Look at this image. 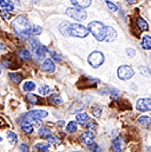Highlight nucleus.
<instances>
[{
	"instance_id": "nucleus-1",
	"label": "nucleus",
	"mask_w": 151,
	"mask_h": 152,
	"mask_svg": "<svg viewBox=\"0 0 151 152\" xmlns=\"http://www.w3.org/2000/svg\"><path fill=\"white\" fill-rule=\"evenodd\" d=\"M13 30L15 31V33L20 37L21 39H30L31 33V26L29 24V20L24 17V15H19L18 18H15V20H13L12 23Z\"/></svg>"
},
{
	"instance_id": "nucleus-2",
	"label": "nucleus",
	"mask_w": 151,
	"mask_h": 152,
	"mask_svg": "<svg viewBox=\"0 0 151 152\" xmlns=\"http://www.w3.org/2000/svg\"><path fill=\"white\" fill-rule=\"evenodd\" d=\"M89 31L93 34V37L97 39L98 41L105 40L106 36V26L102 24L100 21H92L89 24Z\"/></svg>"
},
{
	"instance_id": "nucleus-3",
	"label": "nucleus",
	"mask_w": 151,
	"mask_h": 152,
	"mask_svg": "<svg viewBox=\"0 0 151 152\" xmlns=\"http://www.w3.org/2000/svg\"><path fill=\"white\" fill-rule=\"evenodd\" d=\"M89 32H90L89 28H86L85 26H83L80 24H72V25H70V28H69L70 36L78 37V38H85L89 34Z\"/></svg>"
},
{
	"instance_id": "nucleus-4",
	"label": "nucleus",
	"mask_w": 151,
	"mask_h": 152,
	"mask_svg": "<svg viewBox=\"0 0 151 152\" xmlns=\"http://www.w3.org/2000/svg\"><path fill=\"white\" fill-rule=\"evenodd\" d=\"M66 14L69 17H71L72 19H76V20H84L86 17H87V13L85 10L80 8V7H70L66 10Z\"/></svg>"
},
{
	"instance_id": "nucleus-5",
	"label": "nucleus",
	"mask_w": 151,
	"mask_h": 152,
	"mask_svg": "<svg viewBox=\"0 0 151 152\" xmlns=\"http://www.w3.org/2000/svg\"><path fill=\"white\" fill-rule=\"evenodd\" d=\"M104 63V54L102 52L95 51L89 56V64L93 67H99Z\"/></svg>"
},
{
	"instance_id": "nucleus-6",
	"label": "nucleus",
	"mask_w": 151,
	"mask_h": 152,
	"mask_svg": "<svg viewBox=\"0 0 151 152\" xmlns=\"http://www.w3.org/2000/svg\"><path fill=\"white\" fill-rule=\"evenodd\" d=\"M30 45L34 52V54L37 56L38 59H43L45 58V48L40 45V42L38 41L37 39L34 38H30Z\"/></svg>"
},
{
	"instance_id": "nucleus-7",
	"label": "nucleus",
	"mask_w": 151,
	"mask_h": 152,
	"mask_svg": "<svg viewBox=\"0 0 151 152\" xmlns=\"http://www.w3.org/2000/svg\"><path fill=\"white\" fill-rule=\"evenodd\" d=\"M133 76V70L129 65H123L118 69V77L122 80H128Z\"/></svg>"
},
{
	"instance_id": "nucleus-8",
	"label": "nucleus",
	"mask_w": 151,
	"mask_h": 152,
	"mask_svg": "<svg viewBox=\"0 0 151 152\" xmlns=\"http://www.w3.org/2000/svg\"><path fill=\"white\" fill-rule=\"evenodd\" d=\"M137 110L138 111H151V98H142L137 102V105H136Z\"/></svg>"
},
{
	"instance_id": "nucleus-9",
	"label": "nucleus",
	"mask_w": 151,
	"mask_h": 152,
	"mask_svg": "<svg viewBox=\"0 0 151 152\" xmlns=\"http://www.w3.org/2000/svg\"><path fill=\"white\" fill-rule=\"evenodd\" d=\"M80 140H81V143H84L85 145L90 146V145H92L93 142H95V133H93L92 131H85V132L81 134Z\"/></svg>"
},
{
	"instance_id": "nucleus-10",
	"label": "nucleus",
	"mask_w": 151,
	"mask_h": 152,
	"mask_svg": "<svg viewBox=\"0 0 151 152\" xmlns=\"http://www.w3.org/2000/svg\"><path fill=\"white\" fill-rule=\"evenodd\" d=\"M47 112L44 111V110H33V111H30L29 113L25 115V118H31V119H41V118H45L47 117Z\"/></svg>"
},
{
	"instance_id": "nucleus-11",
	"label": "nucleus",
	"mask_w": 151,
	"mask_h": 152,
	"mask_svg": "<svg viewBox=\"0 0 151 152\" xmlns=\"http://www.w3.org/2000/svg\"><path fill=\"white\" fill-rule=\"evenodd\" d=\"M124 148V140L122 137H117L112 143V150L113 152H120Z\"/></svg>"
},
{
	"instance_id": "nucleus-12",
	"label": "nucleus",
	"mask_w": 151,
	"mask_h": 152,
	"mask_svg": "<svg viewBox=\"0 0 151 152\" xmlns=\"http://www.w3.org/2000/svg\"><path fill=\"white\" fill-rule=\"evenodd\" d=\"M41 67H43V70L45 72H53L56 70V66H54V64H53V61L51 59H45L43 65H41Z\"/></svg>"
},
{
	"instance_id": "nucleus-13",
	"label": "nucleus",
	"mask_w": 151,
	"mask_h": 152,
	"mask_svg": "<svg viewBox=\"0 0 151 152\" xmlns=\"http://www.w3.org/2000/svg\"><path fill=\"white\" fill-rule=\"evenodd\" d=\"M117 38V32H116V30L113 28V27H106V36H105V40L108 41V42H111L113 41L114 39Z\"/></svg>"
},
{
	"instance_id": "nucleus-14",
	"label": "nucleus",
	"mask_w": 151,
	"mask_h": 152,
	"mask_svg": "<svg viewBox=\"0 0 151 152\" xmlns=\"http://www.w3.org/2000/svg\"><path fill=\"white\" fill-rule=\"evenodd\" d=\"M21 130L25 132V133H27V134H30V133H32L33 132V125L29 121V120H23V123H21Z\"/></svg>"
},
{
	"instance_id": "nucleus-15",
	"label": "nucleus",
	"mask_w": 151,
	"mask_h": 152,
	"mask_svg": "<svg viewBox=\"0 0 151 152\" xmlns=\"http://www.w3.org/2000/svg\"><path fill=\"white\" fill-rule=\"evenodd\" d=\"M71 2L75 5V7H80V8H85L91 5V0H71Z\"/></svg>"
},
{
	"instance_id": "nucleus-16",
	"label": "nucleus",
	"mask_w": 151,
	"mask_h": 152,
	"mask_svg": "<svg viewBox=\"0 0 151 152\" xmlns=\"http://www.w3.org/2000/svg\"><path fill=\"white\" fill-rule=\"evenodd\" d=\"M0 7L5 8L6 11H13L14 10V5L12 4V1L10 0H0Z\"/></svg>"
},
{
	"instance_id": "nucleus-17",
	"label": "nucleus",
	"mask_w": 151,
	"mask_h": 152,
	"mask_svg": "<svg viewBox=\"0 0 151 152\" xmlns=\"http://www.w3.org/2000/svg\"><path fill=\"white\" fill-rule=\"evenodd\" d=\"M76 119H77V121H78L79 124H83V125H85V124L89 121V115H87L86 113H84V112H81V113L77 114Z\"/></svg>"
},
{
	"instance_id": "nucleus-18",
	"label": "nucleus",
	"mask_w": 151,
	"mask_h": 152,
	"mask_svg": "<svg viewBox=\"0 0 151 152\" xmlns=\"http://www.w3.org/2000/svg\"><path fill=\"white\" fill-rule=\"evenodd\" d=\"M138 123L143 126V127H149L151 124V118H149V117H139L138 118Z\"/></svg>"
},
{
	"instance_id": "nucleus-19",
	"label": "nucleus",
	"mask_w": 151,
	"mask_h": 152,
	"mask_svg": "<svg viewBox=\"0 0 151 152\" xmlns=\"http://www.w3.org/2000/svg\"><path fill=\"white\" fill-rule=\"evenodd\" d=\"M142 47L144 50H151V37L145 36L142 39Z\"/></svg>"
},
{
	"instance_id": "nucleus-20",
	"label": "nucleus",
	"mask_w": 151,
	"mask_h": 152,
	"mask_svg": "<svg viewBox=\"0 0 151 152\" xmlns=\"http://www.w3.org/2000/svg\"><path fill=\"white\" fill-rule=\"evenodd\" d=\"M69 28H70V24L66 23V21H63L62 25L59 26V30H60V32H62L64 36H70V33H69Z\"/></svg>"
},
{
	"instance_id": "nucleus-21",
	"label": "nucleus",
	"mask_w": 151,
	"mask_h": 152,
	"mask_svg": "<svg viewBox=\"0 0 151 152\" xmlns=\"http://www.w3.org/2000/svg\"><path fill=\"white\" fill-rule=\"evenodd\" d=\"M39 136L41 137V138H48L50 136H52L51 134V131H50V129H47V127H40V130H39Z\"/></svg>"
},
{
	"instance_id": "nucleus-22",
	"label": "nucleus",
	"mask_w": 151,
	"mask_h": 152,
	"mask_svg": "<svg viewBox=\"0 0 151 152\" xmlns=\"http://www.w3.org/2000/svg\"><path fill=\"white\" fill-rule=\"evenodd\" d=\"M26 99H27V102H29L30 104H32V105H36V104L39 103V98H38V96L32 94V93H29V94L26 96Z\"/></svg>"
},
{
	"instance_id": "nucleus-23",
	"label": "nucleus",
	"mask_w": 151,
	"mask_h": 152,
	"mask_svg": "<svg viewBox=\"0 0 151 152\" xmlns=\"http://www.w3.org/2000/svg\"><path fill=\"white\" fill-rule=\"evenodd\" d=\"M137 25H138V27H139L142 31H148V28H149V25H148L147 21H145L144 19H142V18H139V19L137 20Z\"/></svg>"
},
{
	"instance_id": "nucleus-24",
	"label": "nucleus",
	"mask_w": 151,
	"mask_h": 152,
	"mask_svg": "<svg viewBox=\"0 0 151 152\" xmlns=\"http://www.w3.org/2000/svg\"><path fill=\"white\" fill-rule=\"evenodd\" d=\"M23 88H24V91H26V92H31V91H33V90L36 88V85H34L33 81H26V83L24 84Z\"/></svg>"
},
{
	"instance_id": "nucleus-25",
	"label": "nucleus",
	"mask_w": 151,
	"mask_h": 152,
	"mask_svg": "<svg viewBox=\"0 0 151 152\" xmlns=\"http://www.w3.org/2000/svg\"><path fill=\"white\" fill-rule=\"evenodd\" d=\"M36 148H37L38 150H40V151L43 152H48L50 144H48V142L47 143H38L37 145H36Z\"/></svg>"
},
{
	"instance_id": "nucleus-26",
	"label": "nucleus",
	"mask_w": 151,
	"mask_h": 152,
	"mask_svg": "<svg viewBox=\"0 0 151 152\" xmlns=\"http://www.w3.org/2000/svg\"><path fill=\"white\" fill-rule=\"evenodd\" d=\"M19 57L21 58V59H24V60H29L30 58H31V53L29 52V50H21L20 52H19Z\"/></svg>"
},
{
	"instance_id": "nucleus-27",
	"label": "nucleus",
	"mask_w": 151,
	"mask_h": 152,
	"mask_svg": "<svg viewBox=\"0 0 151 152\" xmlns=\"http://www.w3.org/2000/svg\"><path fill=\"white\" fill-rule=\"evenodd\" d=\"M10 79L12 81H14L15 84H19L21 81L23 77H21V75H19V73H10Z\"/></svg>"
},
{
	"instance_id": "nucleus-28",
	"label": "nucleus",
	"mask_w": 151,
	"mask_h": 152,
	"mask_svg": "<svg viewBox=\"0 0 151 152\" xmlns=\"http://www.w3.org/2000/svg\"><path fill=\"white\" fill-rule=\"evenodd\" d=\"M7 138H8V140H10V143H11V144H15V143H17V140H18L17 134H15L14 132H12V131L7 132Z\"/></svg>"
},
{
	"instance_id": "nucleus-29",
	"label": "nucleus",
	"mask_w": 151,
	"mask_h": 152,
	"mask_svg": "<svg viewBox=\"0 0 151 152\" xmlns=\"http://www.w3.org/2000/svg\"><path fill=\"white\" fill-rule=\"evenodd\" d=\"M51 102H52L54 105H59V104L63 103V99L60 98L59 94H53V96H51Z\"/></svg>"
},
{
	"instance_id": "nucleus-30",
	"label": "nucleus",
	"mask_w": 151,
	"mask_h": 152,
	"mask_svg": "<svg viewBox=\"0 0 151 152\" xmlns=\"http://www.w3.org/2000/svg\"><path fill=\"white\" fill-rule=\"evenodd\" d=\"M48 92H50V87H48L47 85H43V86L39 87V93H40L41 96H47Z\"/></svg>"
},
{
	"instance_id": "nucleus-31",
	"label": "nucleus",
	"mask_w": 151,
	"mask_h": 152,
	"mask_svg": "<svg viewBox=\"0 0 151 152\" xmlns=\"http://www.w3.org/2000/svg\"><path fill=\"white\" fill-rule=\"evenodd\" d=\"M66 130L69 131V132H76L77 131V125H76V121H70L69 124H67V126H66Z\"/></svg>"
},
{
	"instance_id": "nucleus-32",
	"label": "nucleus",
	"mask_w": 151,
	"mask_h": 152,
	"mask_svg": "<svg viewBox=\"0 0 151 152\" xmlns=\"http://www.w3.org/2000/svg\"><path fill=\"white\" fill-rule=\"evenodd\" d=\"M85 125H86V129H87L89 131H95V130L97 129V123H95V121H90V120H89Z\"/></svg>"
},
{
	"instance_id": "nucleus-33",
	"label": "nucleus",
	"mask_w": 151,
	"mask_h": 152,
	"mask_svg": "<svg viewBox=\"0 0 151 152\" xmlns=\"http://www.w3.org/2000/svg\"><path fill=\"white\" fill-rule=\"evenodd\" d=\"M47 142H48V143H52V144H54V145H59V144H60V139L57 138V137H53V136H50V137L47 138Z\"/></svg>"
},
{
	"instance_id": "nucleus-34",
	"label": "nucleus",
	"mask_w": 151,
	"mask_h": 152,
	"mask_svg": "<svg viewBox=\"0 0 151 152\" xmlns=\"http://www.w3.org/2000/svg\"><path fill=\"white\" fill-rule=\"evenodd\" d=\"M92 113H93L95 117H100V114H102V107H100V106L93 107V109H92Z\"/></svg>"
},
{
	"instance_id": "nucleus-35",
	"label": "nucleus",
	"mask_w": 151,
	"mask_h": 152,
	"mask_svg": "<svg viewBox=\"0 0 151 152\" xmlns=\"http://www.w3.org/2000/svg\"><path fill=\"white\" fill-rule=\"evenodd\" d=\"M31 33H32L33 36L40 34V33H41V27H40V26H33V27L31 28Z\"/></svg>"
},
{
	"instance_id": "nucleus-36",
	"label": "nucleus",
	"mask_w": 151,
	"mask_h": 152,
	"mask_svg": "<svg viewBox=\"0 0 151 152\" xmlns=\"http://www.w3.org/2000/svg\"><path fill=\"white\" fill-rule=\"evenodd\" d=\"M139 72H141L142 75H144L145 77H150V71H149L145 66H141V67H139Z\"/></svg>"
},
{
	"instance_id": "nucleus-37",
	"label": "nucleus",
	"mask_w": 151,
	"mask_h": 152,
	"mask_svg": "<svg viewBox=\"0 0 151 152\" xmlns=\"http://www.w3.org/2000/svg\"><path fill=\"white\" fill-rule=\"evenodd\" d=\"M106 6L112 11V12H116V11H118V7L114 5V4H112L111 1H106Z\"/></svg>"
},
{
	"instance_id": "nucleus-38",
	"label": "nucleus",
	"mask_w": 151,
	"mask_h": 152,
	"mask_svg": "<svg viewBox=\"0 0 151 152\" xmlns=\"http://www.w3.org/2000/svg\"><path fill=\"white\" fill-rule=\"evenodd\" d=\"M89 148H90V150H91L92 152H100V148H99L96 143H93V144H92V145H90Z\"/></svg>"
},
{
	"instance_id": "nucleus-39",
	"label": "nucleus",
	"mask_w": 151,
	"mask_h": 152,
	"mask_svg": "<svg viewBox=\"0 0 151 152\" xmlns=\"http://www.w3.org/2000/svg\"><path fill=\"white\" fill-rule=\"evenodd\" d=\"M126 53H128V56L131 57V58H133V57L136 56V51H135L133 48H126Z\"/></svg>"
},
{
	"instance_id": "nucleus-40",
	"label": "nucleus",
	"mask_w": 151,
	"mask_h": 152,
	"mask_svg": "<svg viewBox=\"0 0 151 152\" xmlns=\"http://www.w3.org/2000/svg\"><path fill=\"white\" fill-rule=\"evenodd\" d=\"M19 149L21 152H29V145L27 144H20Z\"/></svg>"
},
{
	"instance_id": "nucleus-41",
	"label": "nucleus",
	"mask_w": 151,
	"mask_h": 152,
	"mask_svg": "<svg viewBox=\"0 0 151 152\" xmlns=\"http://www.w3.org/2000/svg\"><path fill=\"white\" fill-rule=\"evenodd\" d=\"M52 56H53V58H54L56 60H62V58H60V56H59V54H57V53H54V52H53V53H52Z\"/></svg>"
},
{
	"instance_id": "nucleus-42",
	"label": "nucleus",
	"mask_w": 151,
	"mask_h": 152,
	"mask_svg": "<svg viewBox=\"0 0 151 152\" xmlns=\"http://www.w3.org/2000/svg\"><path fill=\"white\" fill-rule=\"evenodd\" d=\"M126 1H128L129 4H135V2H136V0H126Z\"/></svg>"
},
{
	"instance_id": "nucleus-43",
	"label": "nucleus",
	"mask_w": 151,
	"mask_h": 152,
	"mask_svg": "<svg viewBox=\"0 0 151 152\" xmlns=\"http://www.w3.org/2000/svg\"><path fill=\"white\" fill-rule=\"evenodd\" d=\"M13 2H19V0H12Z\"/></svg>"
},
{
	"instance_id": "nucleus-44",
	"label": "nucleus",
	"mask_w": 151,
	"mask_h": 152,
	"mask_svg": "<svg viewBox=\"0 0 151 152\" xmlns=\"http://www.w3.org/2000/svg\"><path fill=\"white\" fill-rule=\"evenodd\" d=\"M32 1H33V2H38V1H39V0H32Z\"/></svg>"
},
{
	"instance_id": "nucleus-45",
	"label": "nucleus",
	"mask_w": 151,
	"mask_h": 152,
	"mask_svg": "<svg viewBox=\"0 0 151 152\" xmlns=\"http://www.w3.org/2000/svg\"><path fill=\"white\" fill-rule=\"evenodd\" d=\"M149 152H151V148H150V149H149Z\"/></svg>"
},
{
	"instance_id": "nucleus-46",
	"label": "nucleus",
	"mask_w": 151,
	"mask_h": 152,
	"mask_svg": "<svg viewBox=\"0 0 151 152\" xmlns=\"http://www.w3.org/2000/svg\"><path fill=\"white\" fill-rule=\"evenodd\" d=\"M0 142H1V137H0Z\"/></svg>"
},
{
	"instance_id": "nucleus-47",
	"label": "nucleus",
	"mask_w": 151,
	"mask_h": 152,
	"mask_svg": "<svg viewBox=\"0 0 151 152\" xmlns=\"http://www.w3.org/2000/svg\"><path fill=\"white\" fill-rule=\"evenodd\" d=\"M0 73H1V70H0Z\"/></svg>"
}]
</instances>
